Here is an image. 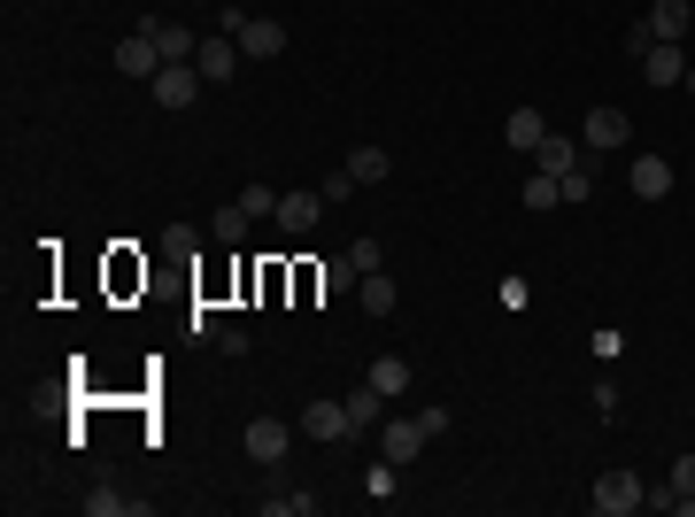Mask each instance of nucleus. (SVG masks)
Returning a JSON list of instances; mask_svg holds the SVG:
<instances>
[{"label": "nucleus", "instance_id": "1", "mask_svg": "<svg viewBox=\"0 0 695 517\" xmlns=\"http://www.w3.org/2000/svg\"><path fill=\"white\" fill-rule=\"evenodd\" d=\"M587 510L595 517H634L642 510V479H634V472H603V479L587 487Z\"/></svg>", "mask_w": 695, "mask_h": 517}, {"label": "nucleus", "instance_id": "2", "mask_svg": "<svg viewBox=\"0 0 695 517\" xmlns=\"http://www.w3.org/2000/svg\"><path fill=\"white\" fill-rule=\"evenodd\" d=\"M201 85H209V78H201L193 62H163V70L148 78V93H155V109H193V101H201Z\"/></svg>", "mask_w": 695, "mask_h": 517}, {"label": "nucleus", "instance_id": "3", "mask_svg": "<svg viewBox=\"0 0 695 517\" xmlns=\"http://www.w3.org/2000/svg\"><path fill=\"white\" fill-rule=\"evenodd\" d=\"M232 39H240V54H248V62L286 54V23H279V16H240V23H232Z\"/></svg>", "mask_w": 695, "mask_h": 517}, {"label": "nucleus", "instance_id": "4", "mask_svg": "<svg viewBox=\"0 0 695 517\" xmlns=\"http://www.w3.org/2000/svg\"><path fill=\"white\" fill-rule=\"evenodd\" d=\"M379 448H386V464H417V456L433 448V433H425L417 417H386V425H379Z\"/></svg>", "mask_w": 695, "mask_h": 517}, {"label": "nucleus", "instance_id": "5", "mask_svg": "<svg viewBox=\"0 0 695 517\" xmlns=\"http://www.w3.org/2000/svg\"><path fill=\"white\" fill-rule=\"evenodd\" d=\"M626 132H634V116H626V109H611V101H603V109H587V124H580V140H587L595 155L626 148Z\"/></svg>", "mask_w": 695, "mask_h": 517}, {"label": "nucleus", "instance_id": "6", "mask_svg": "<svg viewBox=\"0 0 695 517\" xmlns=\"http://www.w3.org/2000/svg\"><path fill=\"white\" fill-rule=\"evenodd\" d=\"M325 209H333V201H325L318 185H294V193H279V216H271V224H279V232H310Z\"/></svg>", "mask_w": 695, "mask_h": 517}, {"label": "nucleus", "instance_id": "7", "mask_svg": "<svg viewBox=\"0 0 695 517\" xmlns=\"http://www.w3.org/2000/svg\"><path fill=\"white\" fill-rule=\"evenodd\" d=\"M294 433H302V425H279V417H255V425L240 433V448H248L255 464H279V456L294 448Z\"/></svg>", "mask_w": 695, "mask_h": 517}, {"label": "nucleus", "instance_id": "8", "mask_svg": "<svg viewBox=\"0 0 695 517\" xmlns=\"http://www.w3.org/2000/svg\"><path fill=\"white\" fill-rule=\"evenodd\" d=\"M240 62H248V54H240V39H232V31H216V39H201V54H193V70H201L209 85H224V78H232Z\"/></svg>", "mask_w": 695, "mask_h": 517}, {"label": "nucleus", "instance_id": "9", "mask_svg": "<svg viewBox=\"0 0 695 517\" xmlns=\"http://www.w3.org/2000/svg\"><path fill=\"white\" fill-rule=\"evenodd\" d=\"M688 47H681V39H657V47H649V54H642V78H649V85H681V78H688Z\"/></svg>", "mask_w": 695, "mask_h": 517}, {"label": "nucleus", "instance_id": "10", "mask_svg": "<svg viewBox=\"0 0 695 517\" xmlns=\"http://www.w3.org/2000/svg\"><path fill=\"white\" fill-rule=\"evenodd\" d=\"M140 31L163 47V62H193V54H201V39H193L185 23H171V16H140Z\"/></svg>", "mask_w": 695, "mask_h": 517}, {"label": "nucleus", "instance_id": "11", "mask_svg": "<svg viewBox=\"0 0 695 517\" xmlns=\"http://www.w3.org/2000/svg\"><path fill=\"white\" fill-rule=\"evenodd\" d=\"M302 433H310V440H348V433H355V425H348V402H325V394H318V402L302 409Z\"/></svg>", "mask_w": 695, "mask_h": 517}, {"label": "nucleus", "instance_id": "12", "mask_svg": "<svg viewBox=\"0 0 695 517\" xmlns=\"http://www.w3.org/2000/svg\"><path fill=\"white\" fill-rule=\"evenodd\" d=\"M117 70H124V78H155V70H163V47H155L148 31L117 39Z\"/></svg>", "mask_w": 695, "mask_h": 517}, {"label": "nucleus", "instance_id": "13", "mask_svg": "<svg viewBox=\"0 0 695 517\" xmlns=\"http://www.w3.org/2000/svg\"><path fill=\"white\" fill-rule=\"evenodd\" d=\"M688 8H695V0H649V16H642V23H649L657 39H681V47H688V39H695Z\"/></svg>", "mask_w": 695, "mask_h": 517}, {"label": "nucleus", "instance_id": "14", "mask_svg": "<svg viewBox=\"0 0 695 517\" xmlns=\"http://www.w3.org/2000/svg\"><path fill=\"white\" fill-rule=\"evenodd\" d=\"M341 402H348V425H355V433H379V425H386V394H379L371 378H363L355 394H341Z\"/></svg>", "mask_w": 695, "mask_h": 517}, {"label": "nucleus", "instance_id": "15", "mask_svg": "<svg viewBox=\"0 0 695 517\" xmlns=\"http://www.w3.org/2000/svg\"><path fill=\"white\" fill-rule=\"evenodd\" d=\"M518 201L533 209V216H548V209L564 201V178H556V171H541V163H533V171H525V185H518Z\"/></svg>", "mask_w": 695, "mask_h": 517}, {"label": "nucleus", "instance_id": "16", "mask_svg": "<svg viewBox=\"0 0 695 517\" xmlns=\"http://www.w3.org/2000/svg\"><path fill=\"white\" fill-rule=\"evenodd\" d=\"M634 193H642V201H665V193H673V163H665V155H634Z\"/></svg>", "mask_w": 695, "mask_h": 517}, {"label": "nucleus", "instance_id": "17", "mask_svg": "<svg viewBox=\"0 0 695 517\" xmlns=\"http://www.w3.org/2000/svg\"><path fill=\"white\" fill-rule=\"evenodd\" d=\"M355 302H363L371 317H394V302H402V294H394V278H386V271H363V278H355Z\"/></svg>", "mask_w": 695, "mask_h": 517}, {"label": "nucleus", "instance_id": "18", "mask_svg": "<svg viewBox=\"0 0 695 517\" xmlns=\"http://www.w3.org/2000/svg\"><path fill=\"white\" fill-rule=\"evenodd\" d=\"M503 132H511V148H518V155H533V148L548 140V116H541V109H511V124H503Z\"/></svg>", "mask_w": 695, "mask_h": 517}, {"label": "nucleus", "instance_id": "19", "mask_svg": "<svg viewBox=\"0 0 695 517\" xmlns=\"http://www.w3.org/2000/svg\"><path fill=\"white\" fill-rule=\"evenodd\" d=\"M580 155H587V148H572V140H564V132H548V140H541V148H533V163H541V171H580Z\"/></svg>", "mask_w": 695, "mask_h": 517}, {"label": "nucleus", "instance_id": "20", "mask_svg": "<svg viewBox=\"0 0 695 517\" xmlns=\"http://www.w3.org/2000/svg\"><path fill=\"white\" fill-rule=\"evenodd\" d=\"M248 224H255V216H248L240 201H224V209L209 216V232H216V247H240V240H248Z\"/></svg>", "mask_w": 695, "mask_h": 517}, {"label": "nucleus", "instance_id": "21", "mask_svg": "<svg viewBox=\"0 0 695 517\" xmlns=\"http://www.w3.org/2000/svg\"><path fill=\"white\" fill-rule=\"evenodd\" d=\"M363 378H371V386H379L386 402H394V394H410V363H402V355H379V363H371Z\"/></svg>", "mask_w": 695, "mask_h": 517}, {"label": "nucleus", "instance_id": "22", "mask_svg": "<svg viewBox=\"0 0 695 517\" xmlns=\"http://www.w3.org/2000/svg\"><path fill=\"white\" fill-rule=\"evenodd\" d=\"M148 510V503H140V495H117V487H93V495H85V517H140Z\"/></svg>", "mask_w": 695, "mask_h": 517}, {"label": "nucleus", "instance_id": "23", "mask_svg": "<svg viewBox=\"0 0 695 517\" xmlns=\"http://www.w3.org/2000/svg\"><path fill=\"white\" fill-rule=\"evenodd\" d=\"M363 495H371V503H394V495H402V464H386V456H379V464L363 472Z\"/></svg>", "mask_w": 695, "mask_h": 517}, {"label": "nucleus", "instance_id": "24", "mask_svg": "<svg viewBox=\"0 0 695 517\" xmlns=\"http://www.w3.org/2000/svg\"><path fill=\"white\" fill-rule=\"evenodd\" d=\"M348 171H355V185H386V171H394V163H386V148H355V155H348Z\"/></svg>", "mask_w": 695, "mask_h": 517}, {"label": "nucleus", "instance_id": "25", "mask_svg": "<svg viewBox=\"0 0 695 517\" xmlns=\"http://www.w3.org/2000/svg\"><path fill=\"white\" fill-rule=\"evenodd\" d=\"M355 278H363V271H355L348 255H333V263H318V294H355Z\"/></svg>", "mask_w": 695, "mask_h": 517}, {"label": "nucleus", "instance_id": "26", "mask_svg": "<svg viewBox=\"0 0 695 517\" xmlns=\"http://www.w3.org/2000/svg\"><path fill=\"white\" fill-rule=\"evenodd\" d=\"M673 495H681V517H695V456H673Z\"/></svg>", "mask_w": 695, "mask_h": 517}, {"label": "nucleus", "instance_id": "27", "mask_svg": "<svg viewBox=\"0 0 695 517\" xmlns=\"http://www.w3.org/2000/svg\"><path fill=\"white\" fill-rule=\"evenodd\" d=\"M263 510H279V517H318V495H271Z\"/></svg>", "mask_w": 695, "mask_h": 517}, {"label": "nucleus", "instance_id": "28", "mask_svg": "<svg viewBox=\"0 0 695 517\" xmlns=\"http://www.w3.org/2000/svg\"><path fill=\"white\" fill-rule=\"evenodd\" d=\"M240 209H248V216H279V193H271V185H248Z\"/></svg>", "mask_w": 695, "mask_h": 517}, {"label": "nucleus", "instance_id": "29", "mask_svg": "<svg viewBox=\"0 0 695 517\" xmlns=\"http://www.w3.org/2000/svg\"><path fill=\"white\" fill-rule=\"evenodd\" d=\"M163 247H171V255H193V247H201V232H193V224H171V232H163Z\"/></svg>", "mask_w": 695, "mask_h": 517}, {"label": "nucleus", "instance_id": "30", "mask_svg": "<svg viewBox=\"0 0 695 517\" xmlns=\"http://www.w3.org/2000/svg\"><path fill=\"white\" fill-rule=\"evenodd\" d=\"M348 263L355 271H379V240H348Z\"/></svg>", "mask_w": 695, "mask_h": 517}, {"label": "nucleus", "instance_id": "31", "mask_svg": "<svg viewBox=\"0 0 695 517\" xmlns=\"http://www.w3.org/2000/svg\"><path fill=\"white\" fill-rule=\"evenodd\" d=\"M185 325H193V341H224V325H216V310H193Z\"/></svg>", "mask_w": 695, "mask_h": 517}, {"label": "nucleus", "instance_id": "32", "mask_svg": "<svg viewBox=\"0 0 695 517\" xmlns=\"http://www.w3.org/2000/svg\"><path fill=\"white\" fill-rule=\"evenodd\" d=\"M318 193H325V201H348V193H355V171H333L325 185H318Z\"/></svg>", "mask_w": 695, "mask_h": 517}, {"label": "nucleus", "instance_id": "33", "mask_svg": "<svg viewBox=\"0 0 695 517\" xmlns=\"http://www.w3.org/2000/svg\"><path fill=\"white\" fill-rule=\"evenodd\" d=\"M681 85H688V93H695V62H688V78H681Z\"/></svg>", "mask_w": 695, "mask_h": 517}, {"label": "nucleus", "instance_id": "34", "mask_svg": "<svg viewBox=\"0 0 695 517\" xmlns=\"http://www.w3.org/2000/svg\"><path fill=\"white\" fill-rule=\"evenodd\" d=\"M688 23H695V8H688Z\"/></svg>", "mask_w": 695, "mask_h": 517}]
</instances>
